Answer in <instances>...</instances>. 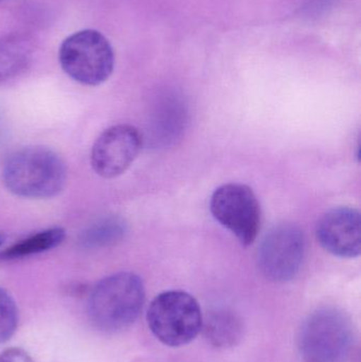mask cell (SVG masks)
I'll list each match as a JSON object with an SVG mask.
<instances>
[{
  "mask_svg": "<svg viewBox=\"0 0 361 362\" xmlns=\"http://www.w3.org/2000/svg\"><path fill=\"white\" fill-rule=\"evenodd\" d=\"M4 185L19 197L46 199L59 195L67 182L63 159L50 148L33 146L17 151L4 163Z\"/></svg>",
  "mask_w": 361,
  "mask_h": 362,
  "instance_id": "6da1fadb",
  "label": "cell"
},
{
  "mask_svg": "<svg viewBox=\"0 0 361 362\" xmlns=\"http://www.w3.org/2000/svg\"><path fill=\"white\" fill-rule=\"evenodd\" d=\"M146 301L143 281L131 272H119L100 281L88 301L91 323L105 333L129 329L141 314Z\"/></svg>",
  "mask_w": 361,
  "mask_h": 362,
  "instance_id": "7a4b0ae2",
  "label": "cell"
},
{
  "mask_svg": "<svg viewBox=\"0 0 361 362\" xmlns=\"http://www.w3.org/2000/svg\"><path fill=\"white\" fill-rule=\"evenodd\" d=\"M203 319L197 300L184 291L159 293L146 313L148 329L170 348H180L192 342L201 332Z\"/></svg>",
  "mask_w": 361,
  "mask_h": 362,
  "instance_id": "3957f363",
  "label": "cell"
},
{
  "mask_svg": "<svg viewBox=\"0 0 361 362\" xmlns=\"http://www.w3.org/2000/svg\"><path fill=\"white\" fill-rule=\"evenodd\" d=\"M59 59L67 76L86 86L105 82L114 68V52L110 40L93 29L68 36L59 47Z\"/></svg>",
  "mask_w": 361,
  "mask_h": 362,
  "instance_id": "277c9868",
  "label": "cell"
},
{
  "mask_svg": "<svg viewBox=\"0 0 361 362\" xmlns=\"http://www.w3.org/2000/svg\"><path fill=\"white\" fill-rule=\"evenodd\" d=\"M354 346L351 320L334 308H321L307 317L299 334V346L312 362H343Z\"/></svg>",
  "mask_w": 361,
  "mask_h": 362,
  "instance_id": "5b68a950",
  "label": "cell"
},
{
  "mask_svg": "<svg viewBox=\"0 0 361 362\" xmlns=\"http://www.w3.org/2000/svg\"><path fill=\"white\" fill-rule=\"evenodd\" d=\"M210 209L214 218L243 246H250L258 238L260 202L251 187L242 183L220 185L212 194Z\"/></svg>",
  "mask_w": 361,
  "mask_h": 362,
  "instance_id": "8992f818",
  "label": "cell"
},
{
  "mask_svg": "<svg viewBox=\"0 0 361 362\" xmlns=\"http://www.w3.org/2000/svg\"><path fill=\"white\" fill-rule=\"evenodd\" d=\"M305 251L307 242L300 228L292 223L276 226L259 247V268L273 282H288L300 272Z\"/></svg>",
  "mask_w": 361,
  "mask_h": 362,
  "instance_id": "52a82bcc",
  "label": "cell"
},
{
  "mask_svg": "<svg viewBox=\"0 0 361 362\" xmlns=\"http://www.w3.org/2000/svg\"><path fill=\"white\" fill-rule=\"evenodd\" d=\"M142 142L141 133L133 125L110 127L93 144L90 155L93 171L106 180L122 175L139 155Z\"/></svg>",
  "mask_w": 361,
  "mask_h": 362,
  "instance_id": "ba28073f",
  "label": "cell"
},
{
  "mask_svg": "<svg viewBox=\"0 0 361 362\" xmlns=\"http://www.w3.org/2000/svg\"><path fill=\"white\" fill-rule=\"evenodd\" d=\"M316 238L331 255L354 259L361 252V217L360 211L339 206L324 213L317 223Z\"/></svg>",
  "mask_w": 361,
  "mask_h": 362,
  "instance_id": "9c48e42d",
  "label": "cell"
},
{
  "mask_svg": "<svg viewBox=\"0 0 361 362\" xmlns=\"http://www.w3.org/2000/svg\"><path fill=\"white\" fill-rule=\"evenodd\" d=\"M33 40L25 34L13 33L0 37V83L21 76L33 57Z\"/></svg>",
  "mask_w": 361,
  "mask_h": 362,
  "instance_id": "30bf717a",
  "label": "cell"
},
{
  "mask_svg": "<svg viewBox=\"0 0 361 362\" xmlns=\"http://www.w3.org/2000/svg\"><path fill=\"white\" fill-rule=\"evenodd\" d=\"M201 331L214 348L230 349L243 339L244 322L232 310H216L203 319Z\"/></svg>",
  "mask_w": 361,
  "mask_h": 362,
  "instance_id": "8fae6325",
  "label": "cell"
},
{
  "mask_svg": "<svg viewBox=\"0 0 361 362\" xmlns=\"http://www.w3.org/2000/svg\"><path fill=\"white\" fill-rule=\"evenodd\" d=\"M65 236L66 232L63 228L44 230L8 247L0 255V259L10 261L46 252L61 245L65 240Z\"/></svg>",
  "mask_w": 361,
  "mask_h": 362,
  "instance_id": "7c38bea8",
  "label": "cell"
},
{
  "mask_svg": "<svg viewBox=\"0 0 361 362\" xmlns=\"http://www.w3.org/2000/svg\"><path fill=\"white\" fill-rule=\"evenodd\" d=\"M126 223L120 217H107L87 228L80 235L83 248L102 249L112 246L123 240L126 234Z\"/></svg>",
  "mask_w": 361,
  "mask_h": 362,
  "instance_id": "4fadbf2b",
  "label": "cell"
},
{
  "mask_svg": "<svg viewBox=\"0 0 361 362\" xmlns=\"http://www.w3.org/2000/svg\"><path fill=\"white\" fill-rule=\"evenodd\" d=\"M18 308L12 296L0 287V344L10 340L18 327Z\"/></svg>",
  "mask_w": 361,
  "mask_h": 362,
  "instance_id": "5bb4252c",
  "label": "cell"
},
{
  "mask_svg": "<svg viewBox=\"0 0 361 362\" xmlns=\"http://www.w3.org/2000/svg\"><path fill=\"white\" fill-rule=\"evenodd\" d=\"M0 362H35L21 349H8L0 354Z\"/></svg>",
  "mask_w": 361,
  "mask_h": 362,
  "instance_id": "9a60e30c",
  "label": "cell"
},
{
  "mask_svg": "<svg viewBox=\"0 0 361 362\" xmlns=\"http://www.w3.org/2000/svg\"><path fill=\"white\" fill-rule=\"evenodd\" d=\"M1 244H2V238H1V236H0V246H1Z\"/></svg>",
  "mask_w": 361,
  "mask_h": 362,
  "instance_id": "2e32d148",
  "label": "cell"
}]
</instances>
